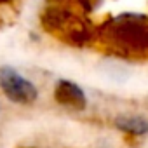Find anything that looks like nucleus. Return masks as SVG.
Masks as SVG:
<instances>
[{
    "instance_id": "obj_1",
    "label": "nucleus",
    "mask_w": 148,
    "mask_h": 148,
    "mask_svg": "<svg viewBox=\"0 0 148 148\" xmlns=\"http://www.w3.org/2000/svg\"><path fill=\"white\" fill-rule=\"evenodd\" d=\"M0 89L12 103L18 105H32L38 98V91L33 82L25 79L18 70L11 66L0 68Z\"/></svg>"
},
{
    "instance_id": "obj_2",
    "label": "nucleus",
    "mask_w": 148,
    "mask_h": 148,
    "mask_svg": "<svg viewBox=\"0 0 148 148\" xmlns=\"http://www.w3.org/2000/svg\"><path fill=\"white\" fill-rule=\"evenodd\" d=\"M54 99L61 106L73 110V112H84L87 106V98L80 86L71 80H59L54 87Z\"/></svg>"
},
{
    "instance_id": "obj_3",
    "label": "nucleus",
    "mask_w": 148,
    "mask_h": 148,
    "mask_svg": "<svg viewBox=\"0 0 148 148\" xmlns=\"http://www.w3.org/2000/svg\"><path fill=\"white\" fill-rule=\"evenodd\" d=\"M115 127L125 134H131V136H145L148 134V120L145 117H139V115H132V117H127V115H120L113 120Z\"/></svg>"
},
{
    "instance_id": "obj_4",
    "label": "nucleus",
    "mask_w": 148,
    "mask_h": 148,
    "mask_svg": "<svg viewBox=\"0 0 148 148\" xmlns=\"http://www.w3.org/2000/svg\"><path fill=\"white\" fill-rule=\"evenodd\" d=\"M18 148H37V146H18Z\"/></svg>"
}]
</instances>
